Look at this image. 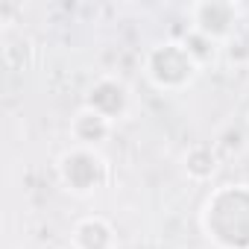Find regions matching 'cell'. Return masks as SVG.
Returning a JSON list of instances; mask_svg holds the SVG:
<instances>
[{
	"mask_svg": "<svg viewBox=\"0 0 249 249\" xmlns=\"http://www.w3.org/2000/svg\"><path fill=\"white\" fill-rule=\"evenodd\" d=\"M199 73H202V68L188 53V47L182 44V38L159 41V44H153L144 53V76H147V82L153 88H159L164 94L188 91L196 82Z\"/></svg>",
	"mask_w": 249,
	"mask_h": 249,
	"instance_id": "7a4b0ae2",
	"label": "cell"
},
{
	"mask_svg": "<svg viewBox=\"0 0 249 249\" xmlns=\"http://www.w3.org/2000/svg\"><path fill=\"white\" fill-rule=\"evenodd\" d=\"M73 249H117V231L103 214H85L71 229Z\"/></svg>",
	"mask_w": 249,
	"mask_h": 249,
	"instance_id": "8992f818",
	"label": "cell"
},
{
	"mask_svg": "<svg viewBox=\"0 0 249 249\" xmlns=\"http://www.w3.org/2000/svg\"><path fill=\"white\" fill-rule=\"evenodd\" d=\"M56 179L59 185L79 199H88L94 194H100L108 179H111V164L100 150L91 147H76L71 144L68 150L59 153L56 159Z\"/></svg>",
	"mask_w": 249,
	"mask_h": 249,
	"instance_id": "3957f363",
	"label": "cell"
},
{
	"mask_svg": "<svg viewBox=\"0 0 249 249\" xmlns=\"http://www.w3.org/2000/svg\"><path fill=\"white\" fill-rule=\"evenodd\" d=\"M82 106L94 108L97 114H103L111 123H120V120H126L129 111H132V91L120 76H108L106 73V76H97L91 82V88L85 91V103Z\"/></svg>",
	"mask_w": 249,
	"mask_h": 249,
	"instance_id": "5b68a950",
	"label": "cell"
},
{
	"mask_svg": "<svg viewBox=\"0 0 249 249\" xmlns=\"http://www.w3.org/2000/svg\"><path fill=\"white\" fill-rule=\"evenodd\" d=\"M114 132V123L106 120L103 114H97L94 108L88 106H79L71 117V138L76 147H91V150H100Z\"/></svg>",
	"mask_w": 249,
	"mask_h": 249,
	"instance_id": "52a82bcc",
	"label": "cell"
},
{
	"mask_svg": "<svg viewBox=\"0 0 249 249\" xmlns=\"http://www.w3.org/2000/svg\"><path fill=\"white\" fill-rule=\"evenodd\" d=\"M188 15H191V30L211 38L214 44L229 41L240 24V6L231 0H199L188 9Z\"/></svg>",
	"mask_w": 249,
	"mask_h": 249,
	"instance_id": "277c9868",
	"label": "cell"
},
{
	"mask_svg": "<svg viewBox=\"0 0 249 249\" xmlns=\"http://www.w3.org/2000/svg\"><path fill=\"white\" fill-rule=\"evenodd\" d=\"M3 62L9 71H24L30 62H33V41L30 38H12L3 44Z\"/></svg>",
	"mask_w": 249,
	"mask_h": 249,
	"instance_id": "30bf717a",
	"label": "cell"
},
{
	"mask_svg": "<svg viewBox=\"0 0 249 249\" xmlns=\"http://www.w3.org/2000/svg\"><path fill=\"white\" fill-rule=\"evenodd\" d=\"M217 150L211 144H191L182 156V170L191 182H211V176L217 173Z\"/></svg>",
	"mask_w": 249,
	"mask_h": 249,
	"instance_id": "ba28073f",
	"label": "cell"
},
{
	"mask_svg": "<svg viewBox=\"0 0 249 249\" xmlns=\"http://www.w3.org/2000/svg\"><path fill=\"white\" fill-rule=\"evenodd\" d=\"M199 231L214 249H249V182H226L205 194Z\"/></svg>",
	"mask_w": 249,
	"mask_h": 249,
	"instance_id": "6da1fadb",
	"label": "cell"
},
{
	"mask_svg": "<svg viewBox=\"0 0 249 249\" xmlns=\"http://www.w3.org/2000/svg\"><path fill=\"white\" fill-rule=\"evenodd\" d=\"M182 44L188 47V53L196 59L199 68L211 65V62L217 59V50H220V44H214L211 38H205V36H199V33H194V30H188V36L182 38Z\"/></svg>",
	"mask_w": 249,
	"mask_h": 249,
	"instance_id": "9c48e42d",
	"label": "cell"
}]
</instances>
